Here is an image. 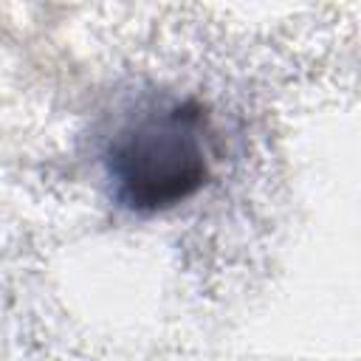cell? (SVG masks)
I'll list each match as a JSON object with an SVG mask.
<instances>
[{"label":"cell","instance_id":"obj_1","mask_svg":"<svg viewBox=\"0 0 361 361\" xmlns=\"http://www.w3.org/2000/svg\"><path fill=\"white\" fill-rule=\"evenodd\" d=\"M107 175L118 203L135 212L189 200L209 178L203 110L195 102H169L135 116L110 141Z\"/></svg>","mask_w":361,"mask_h":361}]
</instances>
